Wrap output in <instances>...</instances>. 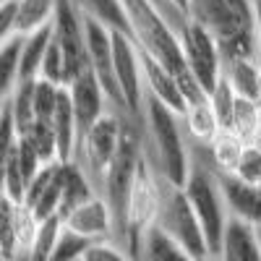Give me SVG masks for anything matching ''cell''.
Listing matches in <instances>:
<instances>
[{
    "label": "cell",
    "mask_w": 261,
    "mask_h": 261,
    "mask_svg": "<svg viewBox=\"0 0 261 261\" xmlns=\"http://www.w3.org/2000/svg\"><path fill=\"white\" fill-rule=\"evenodd\" d=\"M13 261H32V258H29V253H21V256H16Z\"/></svg>",
    "instance_id": "74e56055"
},
{
    "label": "cell",
    "mask_w": 261,
    "mask_h": 261,
    "mask_svg": "<svg viewBox=\"0 0 261 261\" xmlns=\"http://www.w3.org/2000/svg\"><path fill=\"white\" fill-rule=\"evenodd\" d=\"M16 21H18V0L0 3V42L16 34Z\"/></svg>",
    "instance_id": "e575fe53"
},
{
    "label": "cell",
    "mask_w": 261,
    "mask_h": 261,
    "mask_svg": "<svg viewBox=\"0 0 261 261\" xmlns=\"http://www.w3.org/2000/svg\"><path fill=\"white\" fill-rule=\"evenodd\" d=\"M136 261H196L178 241L160 230L157 225H151L139 241Z\"/></svg>",
    "instance_id": "9a60e30c"
},
{
    "label": "cell",
    "mask_w": 261,
    "mask_h": 261,
    "mask_svg": "<svg viewBox=\"0 0 261 261\" xmlns=\"http://www.w3.org/2000/svg\"><path fill=\"white\" fill-rule=\"evenodd\" d=\"M76 6L81 8V13L97 18L99 24L110 27L113 32H123L130 37V21L123 0H76Z\"/></svg>",
    "instance_id": "7402d4cb"
},
{
    "label": "cell",
    "mask_w": 261,
    "mask_h": 261,
    "mask_svg": "<svg viewBox=\"0 0 261 261\" xmlns=\"http://www.w3.org/2000/svg\"><path fill=\"white\" fill-rule=\"evenodd\" d=\"M60 89L63 86L50 84L45 79L34 81V113H37V120H53L58 99H60Z\"/></svg>",
    "instance_id": "1f68e13d"
},
{
    "label": "cell",
    "mask_w": 261,
    "mask_h": 261,
    "mask_svg": "<svg viewBox=\"0 0 261 261\" xmlns=\"http://www.w3.org/2000/svg\"><path fill=\"white\" fill-rule=\"evenodd\" d=\"M141 63H144V84H146V94L154 97L157 102H162L165 107L175 113H186L188 110V102H186V94L180 89V81L178 76L167 71L160 60H154L151 55L141 53Z\"/></svg>",
    "instance_id": "7c38bea8"
},
{
    "label": "cell",
    "mask_w": 261,
    "mask_h": 261,
    "mask_svg": "<svg viewBox=\"0 0 261 261\" xmlns=\"http://www.w3.org/2000/svg\"><path fill=\"white\" fill-rule=\"evenodd\" d=\"M134 118L125 110H118V107H110L86 134L79 139V149L73 162L89 175V180L94 183L97 193H102L107 170H110L118 149H120V139H123V128L125 120Z\"/></svg>",
    "instance_id": "8992f818"
},
{
    "label": "cell",
    "mask_w": 261,
    "mask_h": 261,
    "mask_svg": "<svg viewBox=\"0 0 261 261\" xmlns=\"http://www.w3.org/2000/svg\"><path fill=\"white\" fill-rule=\"evenodd\" d=\"M154 3H157V8H160V11L165 13V18L170 21V24H172V27H175V29L180 32V27L186 24L188 18H183L180 13H175V11H172V8H170V3H167V0H154Z\"/></svg>",
    "instance_id": "d590c367"
},
{
    "label": "cell",
    "mask_w": 261,
    "mask_h": 261,
    "mask_svg": "<svg viewBox=\"0 0 261 261\" xmlns=\"http://www.w3.org/2000/svg\"><path fill=\"white\" fill-rule=\"evenodd\" d=\"M27 188H29V178H27L24 167H21L18 144H16L8 151H3V196L13 199L16 204H24Z\"/></svg>",
    "instance_id": "d4e9b609"
},
{
    "label": "cell",
    "mask_w": 261,
    "mask_h": 261,
    "mask_svg": "<svg viewBox=\"0 0 261 261\" xmlns=\"http://www.w3.org/2000/svg\"><path fill=\"white\" fill-rule=\"evenodd\" d=\"M63 225L89 238L92 243L97 241H115V220H113V212L107 206V201L102 196H92L89 201H84L81 206H76L68 217L63 220Z\"/></svg>",
    "instance_id": "8fae6325"
},
{
    "label": "cell",
    "mask_w": 261,
    "mask_h": 261,
    "mask_svg": "<svg viewBox=\"0 0 261 261\" xmlns=\"http://www.w3.org/2000/svg\"><path fill=\"white\" fill-rule=\"evenodd\" d=\"M246 146H248V144H246L241 136H235L232 130H222V134L217 136L212 144H206L212 167L220 172V175H235L238 162H241Z\"/></svg>",
    "instance_id": "ac0fdd59"
},
{
    "label": "cell",
    "mask_w": 261,
    "mask_h": 261,
    "mask_svg": "<svg viewBox=\"0 0 261 261\" xmlns=\"http://www.w3.org/2000/svg\"><path fill=\"white\" fill-rule=\"evenodd\" d=\"M209 261H220V258H209Z\"/></svg>",
    "instance_id": "60d3db41"
},
{
    "label": "cell",
    "mask_w": 261,
    "mask_h": 261,
    "mask_svg": "<svg viewBox=\"0 0 261 261\" xmlns=\"http://www.w3.org/2000/svg\"><path fill=\"white\" fill-rule=\"evenodd\" d=\"M68 94H71V102H73V113H76V120H79L81 136L113 107L92 68H86L84 73H79L68 84Z\"/></svg>",
    "instance_id": "30bf717a"
},
{
    "label": "cell",
    "mask_w": 261,
    "mask_h": 261,
    "mask_svg": "<svg viewBox=\"0 0 261 261\" xmlns=\"http://www.w3.org/2000/svg\"><path fill=\"white\" fill-rule=\"evenodd\" d=\"M81 261H136V258L115 241H97L89 246V251L84 253Z\"/></svg>",
    "instance_id": "d6a6232c"
},
{
    "label": "cell",
    "mask_w": 261,
    "mask_h": 261,
    "mask_svg": "<svg viewBox=\"0 0 261 261\" xmlns=\"http://www.w3.org/2000/svg\"><path fill=\"white\" fill-rule=\"evenodd\" d=\"M115 79L120 86V97L125 110L134 118H144V102H146V84H144V63L141 50L123 32H115Z\"/></svg>",
    "instance_id": "9c48e42d"
},
{
    "label": "cell",
    "mask_w": 261,
    "mask_h": 261,
    "mask_svg": "<svg viewBox=\"0 0 261 261\" xmlns=\"http://www.w3.org/2000/svg\"><path fill=\"white\" fill-rule=\"evenodd\" d=\"M209 102L217 113V120H220L222 130H232V118H235V102H238V94L235 89L227 84V79H220L217 86L209 92Z\"/></svg>",
    "instance_id": "f546056e"
},
{
    "label": "cell",
    "mask_w": 261,
    "mask_h": 261,
    "mask_svg": "<svg viewBox=\"0 0 261 261\" xmlns=\"http://www.w3.org/2000/svg\"><path fill=\"white\" fill-rule=\"evenodd\" d=\"M21 139H27L34 146V151L42 157L45 165L60 162L58 160V136H55V128H53L50 120H34V125L29 128V134L21 136Z\"/></svg>",
    "instance_id": "83f0119b"
},
{
    "label": "cell",
    "mask_w": 261,
    "mask_h": 261,
    "mask_svg": "<svg viewBox=\"0 0 261 261\" xmlns=\"http://www.w3.org/2000/svg\"><path fill=\"white\" fill-rule=\"evenodd\" d=\"M16 212L18 204L8 196H0V261H13L24 253L16 232Z\"/></svg>",
    "instance_id": "cb8c5ba5"
},
{
    "label": "cell",
    "mask_w": 261,
    "mask_h": 261,
    "mask_svg": "<svg viewBox=\"0 0 261 261\" xmlns=\"http://www.w3.org/2000/svg\"><path fill=\"white\" fill-rule=\"evenodd\" d=\"M92 241L89 238H84L73 230H68L63 225V232L58 238V246H55V253H53V261H81L84 253L89 251Z\"/></svg>",
    "instance_id": "4dcf8cb0"
},
{
    "label": "cell",
    "mask_w": 261,
    "mask_h": 261,
    "mask_svg": "<svg viewBox=\"0 0 261 261\" xmlns=\"http://www.w3.org/2000/svg\"><path fill=\"white\" fill-rule=\"evenodd\" d=\"M21 47H24V37L13 34L0 42V65H3V97H8L21 73Z\"/></svg>",
    "instance_id": "484cf974"
},
{
    "label": "cell",
    "mask_w": 261,
    "mask_h": 261,
    "mask_svg": "<svg viewBox=\"0 0 261 261\" xmlns=\"http://www.w3.org/2000/svg\"><path fill=\"white\" fill-rule=\"evenodd\" d=\"M157 214H160V172L154 170L144 149L134 191H130V201H128V253L134 258L139 251L141 235L157 222Z\"/></svg>",
    "instance_id": "52a82bcc"
},
{
    "label": "cell",
    "mask_w": 261,
    "mask_h": 261,
    "mask_svg": "<svg viewBox=\"0 0 261 261\" xmlns=\"http://www.w3.org/2000/svg\"><path fill=\"white\" fill-rule=\"evenodd\" d=\"M258 102H261V68H258Z\"/></svg>",
    "instance_id": "f35d334b"
},
{
    "label": "cell",
    "mask_w": 261,
    "mask_h": 261,
    "mask_svg": "<svg viewBox=\"0 0 261 261\" xmlns=\"http://www.w3.org/2000/svg\"><path fill=\"white\" fill-rule=\"evenodd\" d=\"M183 191H186L188 201H191L196 217H199V222L204 227L212 256H217L225 227L230 222V212H227L225 193L220 186V172L212 167L206 144L191 141V172H188V180H186Z\"/></svg>",
    "instance_id": "3957f363"
},
{
    "label": "cell",
    "mask_w": 261,
    "mask_h": 261,
    "mask_svg": "<svg viewBox=\"0 0 261 261\" xmlns=\"http://www.w3.org/2000/svg\"><path fill=\"white\" fill-rule=\"evenodd\" d=\"M235 175L241 180H246V183H253V186L261 183V151L256 146H251V144L246 146L241 162H238Z\"/></svg>",
    "instance_id": "836d02e7"
},
{
    "label": "cell",
    "mask_w": 261,
    "mask_h": 261,
    "mask_svg": "<svg viewBox=\"0 0 261 261\" xmlns=\"http://www.w3.org/2000/svg\"><path fill=\"white\" fill-rule=\"evenodd\" d=\"M251 146H256V149L261 151V125L256 128V134H253V139H251Z\"/></svg>",
    "instance_id": "8d00e7d4"
},
{
    "label": "cell",
    "mask_w": 261,
    "mask_h": 261,
    "mask_svg": "<svg viewBox=\"0 0 261 261\" xmlns=\"http://www.w3.org/2000/svg\"><path fill=\"white\" fill-rule=\"evenodd\" d=\"M53 42V24L39 29L29 37H24V47H21V73L18 81H34L39 79L42 71V60L47 55V47Z\"/></svg>",
    "instance_id": "ffe728a7"
},
{
    "label": "cell",
    "mask_w": 261,
    "mask_h": 261,
    "mask_svg": "<svg viewBox=\"0 0 261 261\" xmlns=\"http://www.w3.org/2000/svg\"><path fill=\"white\" fill-rule=\"evenodd\" d=\"M58 0H18V21H16V34L29 37L39 29L53 24Z\"/></svg>",
    "instance_id": "44dd1931"
},
{
    "label": "cell",
    "mask_w": 261,
    "mask_h": 261,
    "mask_svg": "<svg viewBox=\"0 0 261 261\" xmlns=\"http://www.w3.org/2000/svg\"><path fill=\"white\" fill-rule=\"evenodd\" d=\"M92 196H97V188L89 180V175H86L76 162H65V188H63L60 217L65 220L76 206H81L84 201H89Z\"/></svg>",
    "instance_id": "d6986e66"
},
{
    "label": "cell",
    "mask_w": 261,
    "mask_h": 261,
    "mask_svg": "<svg viewBox=\"0 0 261 261\" xmlns=\"http://www.w3.org/2000/svg\"><path fill=\"white\" fill-rule=\"evenodd\" d=\"M154 225L165 230L172 241H178L196 261L214 258L209 251L204 227L199 222V217H196L183 186H175V183L160 178V214H157Z\"/></svg>",
    "instance_id": "5b68a950"
},
{
    "label": "cell",
    "mask_w": 261,
    "mask_h": 261,
    "mask_svg": "<svg viewBox=\"0 0 261 261\" xmlns=\"http://www.w3.org/2000/svg\"><path fill=\"white\" fill-rule=\"evenodd\" d=\"M214 258H220V261H261L256 225L230 217L225 235H222V243H220V251H217Z\"/></svg>",
    "instance_id": "5bb4252c"
},
{
    "label": "cell",
    "mask_w": 261,
    "mask_h": 261,
    "mask_svg": "<svg viewBox=\"0 0 261 261\" xmlns=\"http://www.w3.org/2000/svg\"><path fill=\"white\" fill-rule=\"evenodd\" d=\"M220 186L225 193L227 212L235 220H243L251 225H261V193L258 186L246 183L238 175H220Z\"/></svg>",
    "instance_id": "4fadbf2b"
},
{
    "label": "cell",
    "mask_w": 261,
    "mask_h": 261,
    "mask_svg": "<svg viewBox=\"0 0 261 261\" xmlns=\"http://www.w3.org/2000/svg\"><path fill=\"white\" fill-rule=\"evenodd\" d=\"M256 235H258V246H261V225H256Z\"/></svg>",
    "instance_id": "ab89813d"
},
{
    "label": "cell",
    "mask_w": 261,
    "mask_h": 261,
    "mask_svg": "<svg viewBox=\"0 0 261 261\" xmlns=\"http://www.w3.org/2000/svg\"><path fill=\"white\" fill-rule=\"evenodd\" d=\"M141 125L146 157L160 172V178L186 186L191 172V139L186 134L183 115L146 94Z\"/></svg>",
    "instance_id": "7a4b0ae2"
},
{
    "label": "cell",
    "mask_w": 261,
    "mask_h": 261,
    "mask_svg": "<svg viewBox=\"0 0 261 261\" xmlns=\"http://www.w3.org/2000/svg\"><path fill=\"white\" fill-rule=\"evenodd\" d=\"M34 81H37V79H34ZM34 81H18L16 89H13L8 97H3V102H8L11 113H13L18 136H27L29 128H32L34 120H37V113H34Z\"/></svg>",
    "instance_id": "603a6c76"
},
{
    "label": "cell",
    "mask_w": 261,
    "mask_h": 261,
    "mask_svg": "<svg viewBox=\"0 0 261 261\" xmlns=\"http://www.w3.org/2000/svg\"><path fill=\"white\" fill-rule=\"evenodd\" d=\"M183 125L193 144H212L222 134V125L217 120V113H214L209 97L188 105V110L183 113Z\"/></svg>",
    "instance_id": "2e32d148"
},
{
    "label": "cell",
    "mask_w": 261,
    "mask_h": 261,
    "mask_svg": "<svg viewBox=\"0 0 261 261\" xmlns=\"http://www.w3.org/2000/svg\"><path fill=\"white\" fill-rule=\"evenodd\" d=\"M0 3H6V0H0Z\"/></svg>",
    "instance_id": "7bdbcfd3"
},
{
    "label": "cell",
    "mask_w": 261,
    "mask_h": 261,
    "mask_svg": "<svg viewBox=\"0 0 261 261\" xmlns=\"http://www.w3.org/2000/svg\"><path fill=\"white\" fill-rule=\"evenodd\" d=\"M188 18L214 34L222 63L235 58H261L256 0H191Z\"/></svg>",
    "instance_id": "6da1fadb"
},
{
    "label": "cell",
    "mask_w": 261,
    "mask_h": 261,
    "mask_svg": "<svg viewBox=\"0 0 261 261\" xmlns=\"http://www.w3.org/2000/svg\"><path fill=\"white\" fill-rule=\"evenodd\" d=\"M258 68L261 58H235L222 63V79L235 89L238 97L258 102Z\"/></svg>",
    "instance_id": "e0dca14e"
},
{
    "label": "cell",
    "mask_w": 261,
    "mask_h": 261,
    "mask_svg": "<svg viewBox=\"0 0 261 261\" xmlns=\"http://www.w3.org/2000/svg\"><path fill=\"white\" fill-rule=\"evenodd\" d=\"M258 193H261V183H258Z\"/></svg>",
    "instance_id": "b9f144b4"
},
{
    "label": "cell",
    "mask_w": 261,
    "mask_h": 261,
    "mask_svg": "<svg viewBox=\"0 0 261 261\" xmlns=\"http://www.w3.org/2000/svg\"><path fill=\"white\" fill-rule=\"evenodd\" d=\"M123 6L130 21V37L139 45V50L160 60L175 76L188 73V63L180 47V34L165 18L154 0H123Z\"/></svg>",
    "instance_id": "277c9868"
},
{
    "label": "cell",
    "mask_w": 261,
    "mask_h": 261,
    "mask_svg": "<svg viewBox=\"0 0 261 261\" xmlns=\"http://www.w3.org/2000/svg\"><path fill=\"white\" fill-rule=\"evenodd\" d=\"M261 125V102L238 97L235 102V118H232V134L241 136L246 144H251L256 128Z\"/></svg>",
    "instance_id": "f1b7e54d"
},
{
    "label": "cell",
    "mask_w": 261,
    "mask_h": 261,
    "mask_svg": "<svg viewBox=\"0 0 261 261\" xmlns=\"http://www.w3.org/2000/svg\"><path fill=\"white\" fill-rule=\"evenodd\" d=\"M60 232H63V217H50V220L39 222L37 238L29 248V258L32 261H53Z\"/></svg>",
    "instance_id": "4316f807"
},
{
    "label": "cell",
    "mask_w": 261,
    "mask_h": 261,
    "mask_svg": "<svg viewBox=\"0 0 261 261\" xmlns=\"http://www.w3.org/2000/svg\"><path fill=\"white\" fill-rule=\"evenodd\" d=\"M180 47H183V58L188 63V71L196 76L204 86V92L209 94L217 81L222 79V53L220 45L209 29H204L201 24H196L193 18H188L180 27Z\"/></svg>",
    "instance_id": "ba28073f"
}]
</instances>
